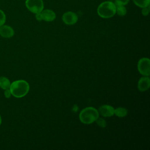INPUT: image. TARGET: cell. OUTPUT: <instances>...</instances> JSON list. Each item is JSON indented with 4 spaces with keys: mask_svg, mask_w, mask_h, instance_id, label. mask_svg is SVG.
<instances>
[{
    "mask_svg": "<svg viewBox=\"0 0 150 150\" xmlns=\"http://www.w3.org/2000/svg\"><path fill=\"white\" fill-rule=\"evenodd\" d=\"M9 90L11 95L16 98L25 96L29 90V83L23 80H18L11 83Z\"/></svg>",
    "mask_w": 150,
    "mask_h": 150,
    "instance_id": "obj_1",
    "label": "cell"
},
{
    "mask_svg": "<svg viewBox=\"0 0 150 150\" xmlns=\"http://www.w3.org/2000/svg\"><path fill=\"white\" fill-rule=\"evenodd\" d=\"M99 117V113L97 109L93 107H88L81 111L79 118L83 124H91Z\"/></svg>",
    "mask_w": 150,
    "mask_h": 150,
    "instance_id": "obj_2",
    "label": "cell"
},
{
    "mask_svg": "<svg viewBox=\"0 0 150 150\" xmlns=\"http://www.w3.org/2000/svg\"><path fill=\"white\" fill-rule=\"evenodd\" d=\"M116 13V6L111 1L102 2L97 8L98 15L103 18H110Z\"/></svg>",
    "mask_w": 150,
    "mask_h": 150,
    "instance_id": "obj_3",
    "label": "cell"
},
{
    "mask_svg": "<svg viewBox=\"0 0 150 150\" xmlns=\"http://www.w3.org/2000/svg\"><path fill=\"white\" fill-rule=\"evenodd\" d=\"M26 8L34 13H40L43 9V2L42 0H26Z\"/></svg>",
    "mask_w": 150,
    "mask_h": 150,
    "instance_id": "obj_4",
    "label": "cell"
},
{
    "mask_svg": "<svg viewBox=\"0 0 150 150\" xmlns=\"http://www.w3.org/2000/svg\"><path fill=\"white\" fill-rule=\"evenodd\" d=\"M138 70L142 75L149 76L150 74V60L146 57L141 59L138 63Z\"/></svg>",
    "mask_w": 150,
    "mask_h": 150,
    "instance_id": "obj_5",
    "label": "cell"
},
{
    "mask_svg": "<svg viewBox=\"0 0 150 150\" xmlns=\"http://www.w3.org/2000/svg\"><path fill=\"white\" fill-rule=\"evenodd\" d=\"M62 20L66 25H73L76 23L78 20L77 15L73 12H67L62 16Z\"/></svg>",
    "mask_w": 150,
    "mask_h": 150,
    "instance_id": "obj_6",
    "label": "cell"
},
{
    "mask_svg": "<svg viewBox=\"0 0 150 150\" xmlns=\"http://www.w3.org/2000/svg\"><path fill=\"white\" fill-rule=\"evenodd\" d=\"M98 113L104 117H111L114 114V108L110 105H103L98 108Z\"/></svg>",
    "mask_w": 150,
    "mask_h": 150,
    "instance_id": "obj_7",
    "label": "cell"
},
{
    "mask_svg": "<svg viewBox=\"0 0 150 150\" xmlns=\"http://www.w3.org/2000/svg\"><path fill=\"white\" fill-rule=\"evenodd\" d=\"M13 29L8 25H3L0 26V35L4 38H11L14 35Z\"/></svg>",
    "mask_w": 150,
    "mask_h": 150,
    "instance_id": "obj_8",
    "label": "cell"
},
{
    "mask_svg": "<svg viewBox=\"0 0 150 150\" xmlns=\"http://www.w3.org/2000/svg\"><path fill=\"white\" fill-rule=\"evenodd\" d=\"M40 16L42 20H44L46 22H51L56 19V13L50 9L42 10L40 12Z\"/></svg>",
    "mask_w": 150,
    "mask_h": 150,
    "instance_id": "obj_9",
    "label": "cell"
},
{
    "mask_svg": "<svg viewBox=\"0 0 150 150\" xmlns=\"http://www.w3.org/2000/svg\"><path fill=\"white\" fill-rule=\"evenodd\" d=\"M150 87V79L148 76L141 77L138 83V90L141 91H145Z\"/></svg>",
    "mask_w": 150,
    "mask_h": 150,
    "instance_id": "obj_10",
    "label": "cell"
},
{
    "mask_svg": "<svg viewBox=\"0 0 150 150\" xmlns=\"http://www.w3.org/2000/svg\"><path fill=\"white\" fill-rule=\"evenodd\" d=\"M11 86V82L9 80L4 76L0 77V87L3 90L9 88Z\"/></svg>",
    "mask_w": 150,
    "mask_h": 150,
    "instance_id": "obj_11",
    "label": "cell"
},
{
    "mask_svg": "<svg viewBox=\"0 0 150 150\" xmlns=\"http://www.w3.org/2000/svg\"><path fill=\"white\" fill-rule=\"evenodd\" d=\"M128 111L127 109L122 107H118L116 109H114V114L118 117H124L127 115Z\"/></svg>",
    "mask_w": 150,
    "mask_h": 150,
    "instance_id": "obj_12",
    "label": "cell"
},
{
    "mask_svg": "<svg viewBox=\"0 0 150 150\" xmlns=\"http://www.w3.org/2000/svg\"><path fill=\"white\" fill-rule=\"evenodd\" d=\"M134 3L140 8H145L149 6L150 0H133Z\"/></svg>",
    "mask_w": 150,
    "mask_h": 150,
    "instance_id": "obj_13",
    "label": "cell"
},
{
    "mask_svg": "<svg viewBox=\"0 0 150 150\" xmlns=\"http://www.w3.org/2000/svg\"><path fill=\"white\" fill-rule=\"evenodd\" d=\"M116 12L120 16H124L127 13V9L123 5H115Z\"/></svg>",
    "mask_w": 150,
    "mask_h": 150,
    "instance_id": "obj_14",
    "label": "cell"
},
{
    "mask_svg": "<svg viewBox=\"0 0 150 150\" xmlns=\"http://www.w3.org/2000/svg\"><path fill=\"white\" fill-rule=\"evenodd\" d=\"M96 123L98 125H99L100 127H102V128H104L106 126V122L102 118H98L96 120Z\"/></svg>",
    "mask_w": 150,
    "mask_h": 150,
    "instance_id": "obj_15",
    "label": "cell"
},
{
    "mask_svg": "<svg viewBox=\"0 0 150 150\" xmlns=\"http://www.w3.org/2000/svg\"><path fill=\"white\" fill-rule=\"evenodd\" d=\"M6 21V15L5 13L0 9V26L4 25Z\"/></svg>",
    "mask_w": 150,
    "mask_h": 150,
    "instance_id": "obj_16",
    "label": "cell"
},
{
    "mask_svg": "<svg viewBox=\"0 0 150 150\" xmlns=\"http://www.w3.org/2000/svg\"><path fill=\"white\" fill-rule=\"evenodd\" d=\"M129 0H115V5H125L128 4Z\"/></svg>",
    "mask_w": 150,
    "mask_h": 150,
    "instance_id": "obj_17",
    "label": "cell"
},
{
    "mask_svg": "<svg viewBox=\"0 0 150 150\" xmlns=\"http://www.w3.org/2000/svg\"><path fill=\"white\" fill-rule=\"evenodd\" d=\"M4 96L6 98H9L11 96V91L9 90V88H8V89H6V90H4Z\"/></svg>",
    "mask_w": 150,
    "mask_h": 150,
    "instance_id": "obj_18",
    "label": "cell"
},
{
    "mask_svg": "<svg viewBox=\"0 0 150 150\" xmlns=\"http://www.w3.org/2000/svg\"><path fill=\"white\" fill-rule=\"evenodd\" d=\"M149 6L145 8H143L142 10V13L144 16H146L149 13Z\"/></svg>",
    "mask_w": 150,
    "mask_h": 150,
    "instance_id": "obj_19",
    "label": "cell"
},
{
    "mask_svg": "<svg viewBox=\"0 0 150 150\" xmlns=\"http://www.w3.org/2000/svg\"><path fill=\"white\" fill-rule=\"evenodd\" d=\"M2 123V118H1V115H0V125Z\"/></svg>",
    "mask_w": 150,
    "mask_h": 150,
    "instance_id": "obj_20",
    "label": "cell"
}]
</instances>
